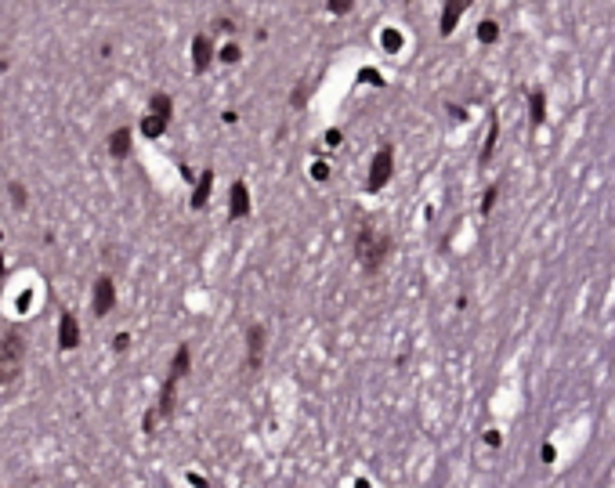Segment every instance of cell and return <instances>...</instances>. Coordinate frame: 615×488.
<instances>
[{
    "instance_id": "cell-1",
    "label": "cell",
    "mask_w": 615,
    "mask_h": 488,
    "mask_svg": "<svg viewBox=\"0 0 615 488\" xmlns=\"http://www.w3.org/2000/svg\"><path fill=\"white\" fill-rule=\"evenodd\" d=\"M391 253V239L380 232V228H369V224H362L355 232V257H358V264H362V272H380V264H384V257Z\"/></svg>"
},
{
    "instance_id": "cell-2",
    "label": "cell",
    "mask_w": 615,
    "mask_h": 488,
    "mask_svg": "<svg viewBox=\"0 0 615 488\" xmlns=\"http://www.w3.org/2000/svg\"><path fill=\"white\" fill-rule=\"evenodd\" d=\"M25 369V337L18 329L0 333V387H11Z\"/></svg>"
},
{
    "instance_id": "cell-3",
    "label": "cell",
    "mask_w": 615,
    "mask_h": 488,
    "mask_svg": "<svg viewBox=\"0 0 615 488\" xmlns=\"http://www.w3.org/2000/svg\"><path fill=\"white\" fill-rule=\"evenodd\" d=\"M394 174V149L391 145H380L373 163H369V177H366V192H380L384 185L391 181Z\"/></svg>"
},
{
    "instance_id": "cell-4",
    "label": "cell",
    "mask_w": 615,
    "mask_h": 488,
    "mask_svg": "<svg viewBox=\"0 0 615 488\" xmlns=\"http://www.w3.org/2000/svg\"><path fill=\"white\" fill-rule=\"evenodd\" d=\"M112 307H116V286H112L109 275H101L91 290V311H95V318H105Z\"/></svg>"
},
{
    "instance_id": "cell-5",
    "label": "cell",
    "mask_w": 615,
    "mask_h": 488,
    "mask_svg": "<svg viewBox=\"0 0 615 488\" xmlns=\"http://www.w3.org/2000/svg\"><path fill=\"white\" fill-rule=\"evenodd\" d=\"M264 340H268V333L261 322L247 326V369L250 372H258L264 365Z\"/></svg>"
},
{
    "instance_id": "cell-6",
    "label": "cell",
    "mask_w": 615,
    "mask_h": 488,
    "mask_svg": "<svg viewBox=\"0 0 615 488\" xmlns=\"http://www.w3.org/2000/svg\"><path fill=\"white\" fill-rule=\"evenodd\" d=\"M58 348L62 351H76V348H80V322H76L73 311H66L58 318Z\"/></svg>"
},
{
    "instance_id": "cell-7",
    "label": "cell",
    "mask_w": 615,
    "mask_h": 488,
    "mask_svg": "<svg viewBox=\"0 0 615 488\" xmlns=\"http://www.w3.org/2000/svg\"><path fill=\"white\" fill-rule=\"evenodd\" d=\"M214 62V44L207 33H196L192 36V69L196 73H207V66Z\"/></svg>"
},
{
    "instance_id": "cell-8",
    "label": "cell",
    "mask_w": 615,
    "mask_h": 488,
    "mask_svg": "<svg viewBox=\"0 0 615 488\" xmlns=\"http://www.w3.org/2000/svg\"><path fill=\"white\" fill-rule=\"evenodd\" d=\"M474 4V0H445V8H442V22H438V33L442 36H453V29H456V22H460V15Z\"/></svg>"
},
{
    "instance_id": "cell-9",
    "label": "cell",
    "mask_w": 615,
    "mask_h": 488,
    "mask_svg": "<svg viewBox=\"0 0 615 488\" xmlns=\"http://www.w3.org/2000/svg\"><path fill=\"white\" fill-rule=\"evenodd\" d=\"M247 214H250V188H247V181H236L232 192H228V217L239 221Z\"/></svg>"
},
{
    "instance_id": "cell-10",
    "label": "cell",
    "mask_w": 615,
    "mask_h": 488,
    "mask_svg": "<svg viewBox=\"0 0 615 488\" xmlns=\"http://www.w3.org/2000/svg\"><path fill=\"white\" fill-rule=\"evenodd\" d=\"M210 192H214V170H203L196 188H192V210H203L210 203Z\"/></svg>"
},
{
    "instance_id": "cell-11",
    "label": "cell",
    "mask_w": 615,
    "mask_h": 488,
    "mask_svg": "<svg viewBox=\"0 0 615 488\" xmlns=\"http://www.w3.org/2000/svg\"><path fill=\"white\" fill-rule=\"evenodd\" d=\"M109 156L112 159H127V156H131V131H127V127H120V131L109 134Z\"/></svg>"
},
{
    "instance_id": "cell-12",
    "label": "cell",
    "mask_w": 615,
    "mask_h": 488,
    "mask_svg": "<svg viewBox=\"0 0 615 488\" xmlns=\"http://www.w3.org/2000/svg\"><path fill=\"white\" fill-rule=\"evenodd\" d=\"M166 127H171V120L156 116V112H145V116H142V134H145V138H163Z\"/></svg>"
},
{
    "instance_id": "cell-13",
    "label": "cell",
    "mask_w": 615,
    "mask_h": 488,
    "mask_svg": "<svg viewBox=\"0 0 615 488\" xmlns=\"http://www.w3.org/2000/svg\"><path fill=\"white\" fill-rule=\"evenodd\" d=\"M529 116H532V127H540L547 120V98H543V91H529Z\"/></svg>"
},
{
    "instance_id": "cell-14",
    "label": "cell",
    "mask_w": 615,
    "mask_h": 488,
    "mask_svg": "<svg viewBox=\"0 0 615 488\" xmlns=\"http://www.w3.org/2000/svg\"><path fill=\"white\" fill-rule=\"evenodd\" d=\"M149 112H156V116L171 120V112H174V98H171V94H163V91H156V94L149 98Z\"/></svg>"
},
{
    "instance_id": "cell-15",
    "label": "cell",
    "mask_w": 615,
    "mask_h": 488,
    "mask_svg": "<svg viewBox=\"0 0 615 488\" xmlns=\"http://www.w3.org/2000/svg\"><path fill=\"white\" fill-rule=\"evenodd\" d=\"M496 138H499V120H496V116H489V138H485V149H481V163H489V159H492V152H496Z\"/></svg>"
},
{
    "instance_id": "cell-16",
    "label": "cell",
    "mask_w": 615,
    "mask_h": 488,
    "mask_svg": "<svg viewBox=\"0 0 615 488\" xmlns=\"http://www.w3.org/2000/svg\"><path fill=\"white\" fill-rule=\"evenodd\" d=\"M380 44H384V51H388V55H399V51H402V33H399V29H384V33H380Z\"/></svg>"
},
{
    "instance_id": "cell-17",
    "label": "cell",
    "mask_w": 615,
    "mask_h": 488,
    "mask_svg": "<svg viewBox=\"0 0 615 488\" xmlns=\"http://www.w3.org/2000/svg\"><path fill=\"white\" fill-rule=\"evenodd\" d=\"M478 40H481V44H496V40H499V25H496L492 18H485V22L478 25Z\"/></svg>"
},
{
    "instance_id": "cell-18",
    "label": "cell",
    "mask_w": 615,
    "mask_h": 488,
    "mask_svg": "<svg viewBox=\"0 0 615 488\" xmlns=\"http://www.w3.org/2000/svg\"><path fill=\"white\" fill-rule=\"evenodd\" d=\"M8 192H11V203H15L18 210H25V203H29V192H25V185H22V181H11Z\"/></svg>"
},
{
    "instance_id": "cell-19",
    "label": "cell",
    "mask_w": 615,
    "mask_h": 488,
    "mask_svg": "<svg viewBox=\"0 0 615 488\" xmlns=\"http://www.w3.org/2000/svg\"><path fill=\"white\" fill-rule=\"evenodd\" d=\"M351 4H355V0H326L329 15H348V11H351Z\"/></svg>"
},
{
    "instance_id": "cell-20",
    "label": "cell",
    "mask_w": 615,
    "mask_h": 488,
    "mask_svg": "<svg viewBox=\"0 0 615 488\" xmlns=\"http://www.w3.org/2000/svg\"><path fill=\"white\" fill-rule=\"evenodd\" d=\"M221 62L236 66V62H239V47H236V44H225V47H221Z\"/></svg>"
},
{
    "instance_id": "cell-21",
    "label": "cell",
    "mask_w": 615,
    "mask_h": 488,
    "mask_svg": "<svg viewBox=\"0 0 615 488\" xmlns=\"http://www.w3.org/2000/svg\"><path fill=\"white\" fill-rule=\"evenodd\" d=\"M312 177H315V181H326V177H329V166H326V163H312Z\"/></svg>"
},
{
    "instance_id": "cell-22",
    "label": "cell",
    "mask_w": 615,
    "mask_h": 488,
    "mask_svg": "<svg viewBox=\"0 0 615 488\" xmlns=\"http://www.w3.org/2000/svg\"><path fill=\"white\" fill-rule=\"evenodd\" d=\"M496 192H499L496 185H492L489 192H485V199H481V214H489V210H492V203H496Z\"/></svg>"
},
{
    "instance_id": "cell-23",
    "label": "cell",
    "mask_w": 615,
    "mask_h": 488,
    "mask_svg": "<svg viewBox=\"0 0 615 488\" xmlns=\"http://www.w3.org/2000/svg\"><path fill=\"white\" fill-rule=\"evenodd\" d=\"M112 348L127 351V348H131V337H127V333H116V337H112Z\"/></svg>"
},
{
    "instance_id": "cell-24",
    "label": "cell",
    "mask_w": 615,
    "mask_h": 488,
    "mask_svg": "<svg viewBox=\"0 0 615 488\" xmlns=\"http://www.w3.org/2000/svg\"><path fill=\"white\" fill-rule=\"evenodd\" d=\"M554 456H557L554 445H543V448H540V459H543V463H554Z\"/></svg>"
},
{
    "instance_id": "cell-25",
    "label": "cell",
    "mask_w": 615,
    "mask_h": 488,
    "mask_svg": "<svg viewBox=\"0 0 615 488\" xmlns=\"http://www.w3.org/2000/svg\"><path fill=\"white\" fill-rule=\"evenodd\" d=\"M214 29H221V33H232V29H236V25H232V22H228V18H217V22H214Z\"/></svg>"
},
{
    "instance_id": "cell-26",
    "label": "cell",
    "mask_w": 615,
    "mask_h": 488,
    "mask_svg": "<svg viewBox=\"0 0 615 488\" xmlns=\"http://www.w3.org/2000/svg\"><path fill=\"white\" fill-rule=\"evenodd\" d=\"M326 145L337 149V145H340V131H329V134H326Z\"/></svg>"
},
{
    "instance_id": "cell-27",
    "label": "cell",
    "mask_w": 615,
    "mask_h": 488,
    "mask_svg": "<svg viewBox=\"0 0 615 488\" xmlns=\"http://www.w3.org/2000/svg\"><path fill=\"white\" fill-rule=\"evenodd\" d=\"M485 441H489V445L496 448V445H499V441H503V438H499V431H489V434H485Z\"/></svg>"
},
{
    "instance_id": "cell-28",
    "label": "cell",
    "mask_w": 615,
    "mask_h": 488,
    "mask_svg": "<svg viewBox=\"0 0 615 488\" xmlns=\"http://www.w3.org/2000/svg\"><path fill=\"white\" fill-rule=\"evenodd\" d=\"M0 282H4V253H0Z\"/></svg>"
},
{
    "instance_id": "cell-29",
    "label": "cell",
    "mask_w": 615,
    "mask_h": 488,
    "mask_svg": "<svg viewBox=\"0 0 615 488\" xmlns=\"http://www.w3.org/2000/svg\"><path fill=\"white\" fill-rule=\"evenodd\" d=\"M0 138H4V127H0Z\"/></svg>"
}]
</instances>
